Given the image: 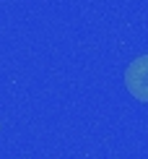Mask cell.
Segmentation results:
<instances>
[{"mask_svg":"<svg viewBox=\"0 0 148 159\" xmlns=\"http://www.w3.org/2000/svg\"><path fill=\"white\" fill-rule=\"evenodd\" d=\"M125 89L130 91V97H135L138 102L148 104V55L135 57L125 68Z\"/></svg>","mask_w":148,"mask_h":159,"instance_id":"6da1fadb","label":"cell"}]
</instances>
